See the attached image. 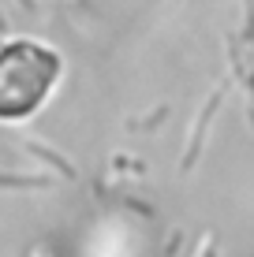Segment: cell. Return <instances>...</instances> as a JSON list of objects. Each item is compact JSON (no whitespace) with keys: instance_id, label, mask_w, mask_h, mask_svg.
<instances>
[{"instance_id":"1","label":"cell","mask_w":254,"mask_h":257,"mask_svg":"<svg viewBox=\"0 0 254 257\" xmlns=\"http://www.w3.org/2000/svg\"><path fill=\"white\" fill-rule=\"evenodd\" d=\"M64 78V56L34 38L0 45V123H23L49 104Z\"/></svg>"}]
</instances>
